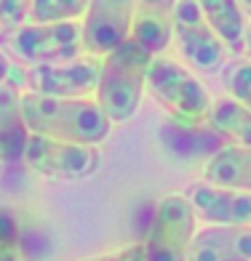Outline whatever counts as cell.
<instances>
[{
	"label": "cell",
	"mask_w": 251,
	"mask_h": 261,
	"mask_svg": "<svg viewBox=\"0 0 251 261\" xmlns=\"http://www.w3.org/2000/svg\"><path fill=\"white\" fill-rule=\"evenodd\" d=\"M134 0H88L83 14V54L107 56L131 38Z\"/></svg>",
	"instance_id": "9"
},
{
	"label": "cell",
	"mask_w": 251,
	"mask_h": 261,
	"mask_svg": "<svg viewBox=\"0 0 251 261\" xmlns=\"http://www.w3.org/2000/svg\"><path fill=\"white\" fill-rule=\"evenodd\" d=\"M21 163L32 173L56 181H75L86 179L99 168V149L88 144H73V141L30 134Z\"/></svg>",
	"instance_id": "6"
},
{
	"label": "cell",
	"mask_w": 251,
	"mask_h": 261,
	"mask_svg": "<svg viewBox=\"0 0 251 261\" xmlns=\"http://www.w3.org/2000/svg\"><path fill=\"white\" fill-rule=\"evenodd\" d=\"M238 3H241V8L246 11V14H251V0H238Z\"/></svg>",
	"instance_id": "25"
},
{
	"label": "cell",
	"mask_w": 251,
	"mask_h": 261,
	"mask_svg": "<svg viewBox=\"0 0 251 261\" xmlns=\"http://www.w3.org/2000/svg\"><path fill=\"white\" fill-rule=\"evenodd\" d=\"M0 261H21L19 221L8 208H0Z\"/></svg>",
	"instance_id": "20"
},
{
	"label": "cell",
	"mask_w": 251,
	"mask_h": 261,
	"mask_svg": "<svg viewBox=\"0 0 251 261\" xmlns=\"http://www.w3.org/2000/svg\"><path fill=\"white\" fill-rule=\"evenodd\" d=\"M198 6L211 30L227 45V51H243V35L248 19L241 3L238 0H198Z\"/></svg>",
	"instance_id": "16"
},
{
	"label": "cell",
	"mask_w": 251,
	"mask_h": 261,
	"mask_svg": "<svg viewBox=\"0 0 251 261\" xmlns=\"http://www.w3.org/2000/svg\"><path fill=\"white\" fill-rule=\"evenodd\" d=\"M209 125L230 141V144L251 147V110L233 96L214 99L209 112Z\"/></svg>",
	"instance_id": "17"
},
{
	"label": "cell",
	"mask_w": 251,
	"mask_h": 261,
	"mask_svg": "<svg viewBox=\"0 0 251 261\" xmlns=\"http://www.w3.org/2000/svg\"><path fill=\"white\" fill-rule=\"evenodd\" d=\"M174 43L179 56L198 69V72H214L222 67L227 56V45L203 16L198 0H179L174 11Z\"/></svg>",
	"instance_id": "7"
},
{
	"label": "cell",
	"mask_w": 251,
	"mask_h": 261,
	"mask_svg": "<svg viewBox=\"0 0 251 261\" xmlns=\"http://www.w3.org/2000/svg\"><path fill=\"white\" fill-rule=\"evenodd\" d=\"M21 115L30 134L99 147L110 136L112 123L94 96H43L21 93Z\"/></svg>",
	"instance_id": "1"
},
{
	"label": "cell",
	"mask_w": 251,
	"mask_h": 261,
	"mask_svg": "<svg viewBox=\"0 0 251 261\" xmlns=\"http://www.w3.org/2000/svg\"><path fill=\"white\" fill-rule=\"evenodd\" d=\"M203 181L251 192V147L224 144L203 163Z\"/></svg>",
	"instance_id": "15"
},
{
	"label": "cell",
	"mask_w": 251,
	"mask_h": 261,
	"mask_svg": "<svg viewBox=\"0 0 251 261\" xmlns=\"http://www.w3.org/2000/svg\"><path fill=\"white\" fill-rule=\"evenodd\" d=\"M187 261H251V227L209 224L198 229Z\"/></svg>",
	"instance_id": "12"
},
{
	"label": "cell",
	"mask_w": 251,
	"mask_h": 261,
	"mask_svg": "<svg viewBox=\"0 0 251 261\" xmlns=\"http://www.w3.org/2000/svg\"><path fill=\"white\" fill-rule=\"evenodd\" d=\"M152 64V54L145 51L136 40L121 43L115 51L102 56L99 83L94 99L99 101L110 123H126L136 115L142 96L147 88V72Z\"/></svg>",
	"instance_id": "2"
},
{
	"label": "cell",
	"mask_w": 251,
	"mask_h": 261,
	"mask_svg": "<svg viewBox=\"0 0 251 261\" xmlns=\"http://www.w3.org/2000/svg\"><path fill=\"white\" fill-rule=\"evenodd\" d=\"M163 147L176 155L179 160H209L214 152H219L224 144H230L219 130H214L206 123H182L169 117L161 125Z\"/></svg>",
	"instance_id": "13"
},
{
	"label": "cell",
	"mask_w": 251,
	"mask_h": 261,
	"mask_svg": "<svg viewBox=\"0 0 251 261\" xmlns=\"http://www.w3.org/2000/svg\"><path fill=\"white\" fill-rule=\"evenodd\" d=\"M147 91L174 120L182 123H206L211 112V93L198 80L187 64L169 59L166 54L152 56L147 72Z\"/></svg>",
	"instance_id": "3"
},
{
	"label": "cell",
	"mask_w": 251,
	"mask_h": 261,
	"mask_svg": "<svg viewBox=\"0 0 251 261\" xmlns=\"http://www.w3.org/2000/svg\"><path fill=\"white\" fill-rule=\"evenodd\" d=\"M179 0H134L131 40L152 56L166 54L174 43V11Z\"/></svg>",
	"instance_id": "11"
},
{
	"label": "cell",
	"mask_w": 251,
	"mask_h": 261,
	"mask_svg": "<svg viewBox=\"0 0 251 261\" xmlns=\"http://www.w3.org/2000/svg\"><path fill=\"white\" fill-rule=\"evenodd\" d=\"M198 232V216L187 195L171 192L155 205L150 229L145 237L147 261H187L190 245Z\"/></svg>",
	"instance_id": "4"
},
{
	"label": "cell",
	"mask_w": 251,
	"mask_h": 261,
	"mask_svg": "<svg viewBox=\"0 0 251 261\" xmlns=\"http://www.w3.org/2000/svg\"><path fill=\"white\" fill-rule=\"evenodd\" d=\"M243 51L248 54V59H251V19L246 21V35H243Z\"/></svg>",
	"instance_id": "24"
},
{
	"label": "cell",
	"mask_w": 251,
	"mask_h": 261,
	"mask_svg": "<svg viewBox=\"0 0 251 261\" xmlns=\"http://www.w3.org/2000/svg\"><path fill=\"white\" fill-rule=\"evenodd\" d=\"M32 0H0V27L14 30L27 24Z\"/></svg>",
	"instance_id": "21"
},
{
	"label": "cell",
	"mask_w": 251,
	"mask_h": 261,
	"mask_svg": "<svg viewBox=\"0 0 251 261\" xmlns=\"http://www.w3.org/2000/svg\"><path fill=\"white\" fill-rule=\"evenodd\" d=\"M187 200L195 208V216L209 224L251 227V192L200 181L195 187H190Z\"/></svg>",
	"instance_id": "10"
},
{
	"label": "cell",
	"mask_w": 251,
	"mask_h": 261,
	"mask_svg": "<svg viewBox=\"0 0 251 261\" xmlns=\"http://www.w3.org/2000/svg\"><path fill=\"white\" fill-rule=\"evenodd\" d=\"M8 48L25 64L64 62L83 54V21H49V24H27L8 32Z\"/></svg>",
	"instance_id": "5"
},
{
	"label": "cell",
	"mask_w": 251,
	"mask_h": 261,
	"mask_svg": "<svg viewBox=\"0 0 251 261\" xmlns=\"http://www.w3.org/2000/svg\"><path fill=\"white\" fill-rule=\"evenodd\" d=\"M88 0H32L27 21L49 24V21H75L83 19Z\"/></svg>",
	"instance_id": "18"
},
{
	"label": "cell",
	"mask_w": 251,
	"mask_h": 261,
	"mask_svg": "<svg viewBox=\"0 0 251 261\" xmlns=\"http://www.w3.org/2000/svg\"><path fill=\"white\" fill-rule=\"evenodd\" d=\"M14 75V72H11ZM30 128L21 115V93L16 80L0 83V165L19 163L25 158Z\"/></svg>",
	"instance_id": "14"
},
{
	"label": "cell",
	"mask_w": 251,
	"mask_h": 261,
	"mask_svg": "<svg viewBox=\"0 0 251 261\" xmlns=\"http://www.w3.org/2000/svg\"><path fill=\"white\" fill-rule=\"evenodd\" d=\"M11 77V59L0 51V83H6Z\"/></svg>",
	"instance_id": "23"
},
{
	"label": "cell",
	"mask_w": 251,
	"mask_h": 261,
	"mask_svg": "<svg viewBox=\"0 0 251 261\" xmlns=\"http://www.w3.org/2000/svg\"><path fill=\"white\" fill-rule=\"evenodd\" d=\"M83 261H147V256H145V245H142V243H136V245L121 248V251H112V253H102V256H94V258H83Z\"/></svg>",
	"instance_id": "22"
},
{
	"label": "cell",
	"mask_w": 251,
	"mask_h": 261,
	"mask_svg": "<svg viewBox=\"0 0 251 261\" xmlns=\"http://www.w3.org/2000/svg\"><path fill=\"white\" fill-rule=\"evenodd\" d=\"M102 59L80 54L64 62L32 64L25 75L27 91L43 96H94L99 83Z\"/></svg>",
	"instance_id": "8"
},
{
	"label": "cell",
	"mask_w": 251,
	"mask_h": 261,
	"mask_svg": "<svg viewBox=\"0 0 251 261\" xmlns=\"http://www.w3.org/2000/svg\"><path fill=\"white\" fill-rule=\"evenodd\" d=\"M222 83L227 88V96L241 101L251 110V59H235L224 67Z\"/></svg>",
	"instance_id": "19"
}]
</instances>
